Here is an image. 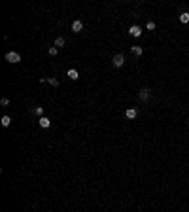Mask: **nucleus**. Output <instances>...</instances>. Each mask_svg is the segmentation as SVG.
Listing matches in <instances>:
<instances>
[{
    "label": "nucleus",
    "mask_w": 189,
    "mask_h": 212,
    "mask_svg": "<svg viewBox=\"0 0 189 212\" xmlns=\"http://www.w3.org/2000/svg\"><path fill=\"white\" fill-rule=\"evenodd\" d=\"M6 61H8V63H21V55L17 53V51H8V53H6Z\"/></svg>",
    "instance_id": "obj_1"
},
{
    "label": "nucleus",
    "mask_w": 189,
    "mask_h": 212,
    "mask_svg": "<svg viewBox=\"0 0 189 212\" xmlns=\"http://www.w3.org/2000/svg\"><path fill=\"white\" fill-rule=\"evenodd\" d=\"M123 63H125V57H123L121 53H117V55H113V59H112V64L115 68H119V66H123Z\"/></svg>",
    "instance_id": "obj_2"
},
{
    "label": "nucleus",
    "mask_w": 189,
    "mask_h": 212,
    "mask_svg": "<svg viewBox=\"0 0 189 212\" xmlns=\"http://www.w3.org/2000/svg\"><path fill=\"white\" fill-rule=\"evenodd\" d=\"M129 34H131V36H134V38H138L140 34H142V28H140L138 25H132V27L129 28Z\"/></svg>",
    "instance_id": "obj_3"
},
{
    "label": "nucleus",
    "mask_w": 189,
    "mask_h": 212,
    "mask_svg": "<svg viewBox=\"0 0 189 212\" xmlns=\"http://www.w3.org/2000/svg\"><path fill=\"white\" fill-rule=\"evenodd\" d=\"M149 97H151L149 89H140V93H138V99H140V100H148Z\"/></svg>",
    "instance_id": "obj_4"
},
{
    "label": "nucleus",
    "mask_w": 189,
    "mask_h": 212,
    "mask_svg": "<svg viewBox=\"0 0 189 212\" xmlns=\"http://www.w3.org/2000/svg\"><path fill=\"white\" fill-rule=\"evenodd\" d=\"M83 30V23L81 21H74L72 23V32H81Z\"/></svg>",
    "instance_id": "obj_5"
},
{
    "label": "nucleus",
    "mask_w": 189,
    "mask_h": 212,
    "mask_svg": "<svg viewBox=\"0 0 189 212\" xmlns=\"http://www.w3.org/2000/svg\"><path fill=\"white\" fill-rule=\"evenodd\" d=\"M38 123H40L42 129H47V127L51 125V119H47V117H40V121H38Z\"/></svg>",
    "instance_id": "obj_6"
},
{
    "label": "nucleus",
    "mask_w": 189,
    "mask_h": 212,
    "mask_svg": "<svg viewBox=\"0 0 189 212\" xmlns=\"http://www.w3.org/2000/svg\"><path fill=\"white\" fill-rule=\"evenodd\" d=\"M125 116L129 117V119H134V117L138 116V112H136V108H129V110L125 112Z\"/></svg>",
    "instance_id": "obj_7"
},
{
    "label": "nucleus",
    "mask_w": 189,
    "mask_h": 212,
    "mask_svg": "<svg viewBox=\"0 0 189 212\" xmlns=\"http://www.w3.org/2000/svg\"><path fill=\"white\" fill-rule=\"evenodd\" d=\"M66 76L70 78V80H78V78H80V74H78V70H74V68H70V70H68V72H66Z\"/></svg>",
    "instance_id": "obj_8"
},
{
    "label": "nucleus",
    "mask_w": 189,
    "mask_h": 212,
    "mask_svg": "<svg viewBox=\"0 0 189 212\" xmlns=\"http://www.w3.org/2000/svg\"><path fill=\"white\" fill-rule=\"evenodd\" d=\"M0 123H2V125H4V127H9V125H11V117H9V116H4V117H2V121H0Z\"/></svg>",
    "instance_id": "obj_9"
},
{
    "label": "nucleus",
    "mask_w": 189,
    "mask_h": 212,
    "mask_svg": "<svg viewBox=\"0 0 189 212\" xmlns=\"http://www.w3.org/2000/svg\"><path fill=\"white\" fill-rule=\"evenodd\" d=\"M180 21L184 23V25H185V23H189V12H184V14L180 15Z\"/></svg>",
    "instance_id": "obj_10"
},
{
    "label": "nucleus",
    "mask_w": 189,
    "mask_h": 212,
    "mask_svg": "<svg viewBox=\"0 0 189 212\" xmlns=\"http://www.w3.org/2000/svg\"><path fill=\"white\" fill-rule=\"evenodd\" d=\"M132 53H134L136 57H140V55H142V47H140V45H132Z\"/></svg>",
    "instance_id": "obj_11"
},
{
    "label": "nucleus",
    "mask_w": 189,
    "mask_h": 212,
    "mask_svg": "<svg viewBox=\"0 0 189 212\" xmlns=\"http://www.w3.org/2000/svg\"><path fill=\"white\" fill-rule=\"evenodd\" d=\"M63 45H64V38H63V36H59L57 40H55V47H63Z\"/></svg>",
    "instance_id": "obj_12"
},
{
    "label": "nucleus",
    "mask_w": 189,
    "mask_h": 212,
    "mask_svg": "<svg viewBox=\"0 0 189 212\" xmlns=\"http://www.w3.org/2000/svg\"><path fill=\"white\" fill-rule=\"evenodd\" d=\"M34 114L40 116V117H44V106H36V108H34Z\"/></svg>",
    "instance_id": "obj_13"
},
{
    "label": "nucleus",
    "mask_w": 189,
    "mask_h": 212,
    "mask_svg": "<svg viewBox=\"0 0 189 212\" xmlns=\"http://www.w3.org/2000/svg\"><path fill=\"white\" fill-rule=\"evenodd\" d=\"M47 83H49V85H53V87H57V85H59V80H57V78H47Z\"/></svg>",
    "instance_id": "obj_14"
},
{
    "label": "nucleus",
    "mask_w": 189,
    "mask_h": 212,
    "mask_svg": "<svg viewBox=\"0 0 189 212\" xmlns=\"http://www.w3.org/2000/svg\"><path fill=\"white\" fill-rule=\"evenodd\" d=\"M153 28H155V23L149 21V23H148V30H153Z\"/></svg>",
    "instance_id": "obj_15"
},
{
    "label": "nucleus",
    "mask_w": 189,
    "mask_h": 212,
    "mask_svg": "<svg viewBox=\"0 0 189 212\" xmlns=\"http://www.w3.org/2000/svg\"><path fill=\"white\" fill-rule=\"evenodd\" d=\"M0 104H2V106H8L9 100H8V99H2V100H0Z\"/></svg>",
    "instance_id": "obj_16"
},
{
    "label": "nucleus",
    "mask_w": 189,
    "mask_h": 212,
    "mask_svg": "<svg viewBox=\"0 0 189 212\" xmlns=\"http://www.w3.org/2000/svg\"><path fill=\"white\" fill-rule=\"evenodd\" d=\"M57 49H59V47H51V49H49V55H57Z\"/></svg>",
    "instance_id": "obj_17"
}]
</instances>
